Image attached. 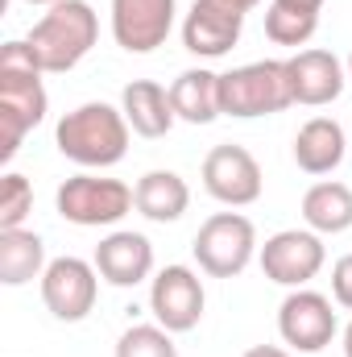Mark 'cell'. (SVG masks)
<instances>
[{"mask_svg": "<svg viewBox=\"0 0 352 357\" xmlns=\"http://www.w3.org/2000/svg\"><path fill=\"white\" fill-rule=\"evenodd\" d=\"M319 29V13H303V8H286V4H269L265 8V38L278 46H307Z\"/></svg>", "mask_w": 352, "mask_h": 357, "instance_id": "obj_22", "label": "cell"}, {"mask_svg": "<svg viewBox=\"0 0 352 357\" xmlns=\"http://www.w3.org/2000/svg\"><path fill=\"white\" fill-rule=\"evenodd\" d=\"M286 71H290V88H294V104L303 108H323L332 100H340V91L349 84V71L344 63L332 54V50H298L286 59Z\"/></svg>", "mask_w": 352, "mask_h": 357, "instance_id": "obj_14", "label": "cell"}, {"mask_svg": "<svg viewBox=\"0 0 352 357\" xmlns=\"http://www.w3.org/2000/svg\"><path fill=\"white\" fill-rule=\"evenodd\" d=\"M25 4H46V8H50V4H58V0H25Z\"/></svg>", "mask_w": 352, "mask_h": 357, "instance_id": "obj_29", "label": "cell"}, {"mask_svg": "<svg viewBox=\"0 0 352 357\" xmlns=\"http://www.w3.org/2000/svg\"><path fill=\"white\" fill-rule=\"evenodd\" d=\"M290 104H294V88H290L286 59L245 63V67H232V71L220 75V108H224V116L253 121V116L286 112Z\"/></svg>", "mask_w": 352, "mask_h": 357, "instance_id": "obj_4", "label": "cell"}, {"mask_svg": "<svg viewBox=\"0 0 352 357\" xmlns=\"http://www.w3.org/2000/svg\"><path fill=\"white\" fill-rule=\"evenodd\" d=\"M349 154V137L332 116H311L294 133V162L307 175H332Z\"/></svg>", "mask_w": 352, "mask_h": 357, "instance_id": "obj_17", "label": "cell"}, {"mask_svg": "<svg viewBox=\"0 0 352 357\" xmlns=\"http://www.w3.org/2000/svg\"><path fill=\"white\" fill-rule=\"evenodd\" d=\"M245 13L241 0H195L182 17V46L195 59H224L241 42Z\"/></svg>", "mask_w": 352, "mask_h": 357, "instance_id": "obj_12", "label": "cell"}, {"mask_svg": "<svg viewBox=\"0 0 352 357\" xmlns=\"http://www.w3.org/2000/svg\"><path fill=\"white\" fill-rule=\"evenodd\" d=\"M112 357H178L175 333H166L158 320L154 324H133V328L120 333Z\"/></svg>", "mask_w": 352, "mask_h": 357, "instance_id": "obj_23", "label": "cell"}, {"mask_svg": "<svg viewBox=\"0 0 352 357\" xmlns=\"http://www.w3.org/2000/svg\"><path fill=\"white\" fill-rule=\"evenodd\" d=\"M129 133L133 129L120 108H112L104 100H88L58 121L54 146L63 158H71L83 171H108L129 154Z\"/></svg>", "mask_w": 352, "mask_h": 357, "instance_id": "obj_2", "label": "cell"}, {"mask_svg": "<svg viewBox=\"0 0 352 357\" xmlns=\"http://www.w3.org/2000/svg\"><path fill=\"white\" fill-rule=\"evenodd\" d=\"M241 357H294L286 345H253V349H245Z\"/></svg>", "mask_w": 352, "mask_h": 357, "instance_id": "obj_26", "label": "cell"}, {"mask_svg": "<svg viewBox=\"0 0 352 357\" xmlns=\"http://www.w3.org/2000/svg\"><path fill=\"white\" fill-rule=\"evenodd\" d=\"M133 208L154 225H175L191 208V187L178 171H145L133 187Z\"/></svg>", "mask_w": 352, "mask_h": 357, "instance_id": "obj_18", "label": "cell"}, {"mask_svg": "<svg viewBox=\"0 0 352 357\" xmlns=\"http://www.w3.org/2000/svg\"><path fill=\"white\" fill-rule=\"evenodd\" d=\"M120 112H125V121H129V129L137 133V137H166L170 129H175V104H170V88H162V84H154V79H133V84H125L120 91Z\"/></svg>", "mask_w": 352, "mask_h": 357, "instance_id": "obj_16", "label": "cell"}, {"mask_svg": "<svg viewBox=\"0 0 352 357\" xmlns=\"http://www.w3.org/2000/svg\"><path fill=\"white\" fill-rule=\"evenodd\" d=\"M38 282H42V303H46V312H50L54 320H63V324L88 320L91 307H95V295H99V270H95V262H83V258H75V254L54 258Z\"/></svg>", "mask_w": 352, "mask_h": 357, "instance_id": "obj_9", "label": "cell"}, {"mask_svg": "<svg viewBox=\"0 0 352 357\" xmlns=\"http://www.w3.org/2000/svg\"><path fill=\"white\" fill-rule=\"evenodd\" d=\"M42 63L25 38L0 46V162H13L25 133L46 121L50 96L42 84Z\"/></svg>", "mask_w": 352, "mask_h": 357, "instance_id": "obj_1", "label": "cell"}, {"mask_svg": "<svg viewBox=\"0 0 352 357\" xmlns=\"http://www.w3.org/2000/svg\"><path fill=\"white\" fill-rule=\"evenodd\" d=\"M344 357H352V324L344 328Z\"/></svg>", "mask_w": 352, "mask_h": 357, "instance_id": "obj_28", "label": "cell"}, {"mask_svg": "<svg viewBox=\"0 0 352 357\" xmlns=\"http://www.w3.org/2000/svg\"><path fill=\"white\" fill-rule=\"evenodd\" d=\"M257 262L269 282L298 291L328 266V245L311 229H282V233L265 237V245L257 250Z\"/></svg>", "mask_w": 352, "mask_h": 357, "instance_id": "obj_8", "label": "cell"}, {"mask_svg": "<svg viewBox=\"0 0 352 357\" xmlns=\"http://www.w3.org/2000/svg\"><path fill=\"white\" fill-rule=\"evenodd\" d=\"M46 241L33 229H0V282L25 287L46 274Z\"/></svg>", "mask_w": 352, "mask_h": 357, "instance_id": "obj_21", "label": "cell"}, {"mask_svg": "<svg viewBox=\"0 0 352 357\" xmlns=\"http://www.w3.org/2000/svg\"><path fill=\"white\" fill-rule=\"evenodd\" d=\"M170 104L175 116L186 125H211L216 116H224L220 108V75L207 67H186L170 84Z\"/></svg>", "mask_w": 352, "mask_h": 357, "instance_id": "obj_19", "label": "cell"}, {"mask_svg": "<svg viewBox=\"0 0 352 357\" xmlns=\"http://www.w3.org/2000/svg\"><path fill=\"white\" fill-rule=\"evenodd\" d=\"M191 250L207 278H237L249 270L262 245H257V229L245 212H216L199 225Z\"/></svg>", "mask_w": 352, "mask_h": 357, "instance_id": "obj_5", "label": "cell"}, {"mask_svg": "<svg viewBox=\"0 0 352 357\" xmlns=\"http://www.w3.org/2000/svg\"><path fill=\"white\" fill-rule=\"evenodd\" d=\"M95 38H99V17L88 0H58L33 21L25 42L33 46L46 75H67L91 54Z\"/></svg>", "mask_w": 352, "mask_h": 357, "instance_id": "obj_3", "label": "cell"}, {"mask_svg": "<svg viewBox=\"0 0 352 357\" xmlns=\"http://www.w3.org/2000/svg\"><path fill=\"white\" fill-rule=\"evenodd\" d=\"M241 4H245V8H257V4H262V0H241Z\"/></svg>", "mask_w": 352, "mask_h": 357, "instance_id": "obj_30", "label": "cell"}, {"mask_svg": "<svg viewBox=\"0 0 352 357\" xmlns=\"http://www.w3.org/2000/svg\"><path fill=\"white\" fill-rule=\"evenodd\" d=\"M178 0H112V38L129 54H154L175 29Z\"/></svg>", "mask_w": 352, "mask_h": 357, "instance_id": "obj_13", "label": "cell"}, {"mask_svg": "<svg viewBox=\"0 0 352 357\" xmlns=\"http://www.w3.org/2000/svg\"><path fill=\"white\" fill-rule=\"evenodd\" d=\"M273 4H286V8H303V13H319L323 0H273Z\"/></svg>", "mask_w": 352, "mask_h": 357, "instance_id": "obj_27", "label": "cell"}, {"mask_svg": "<svg viewBox=\"0 0 352 357\" xmlns=\"http://www.w3.org/2000/svg\"><path fill=\"white\" fill-rule=\"evenodd\" d=\"M340 333V320H336V307L328 295L311 291V287H298L282 299L278 307V337L290 354H319L332 345V337Z\"/></svg>", "mask_w": 352, "mask_h": 357, "instance_id": "obj_7", "label": "cell"}, {"mask_svg": "<svg viewBox=\"0 0 352 357\" xmlns=\"http://www.w3.org/2000/svg\"><path fill=\"white\" fill-rule=\"evenodd\" d=\"M203 307H207V291H203V278L191 266L175 262V266H162L150 278V312L166 333L178 337V333L199 328Z\"/></svg>", "mask_w": 352, "mask_h": 357, "instance_id": "obj_11", "label": "cell"}, {"mask_svg": "<svg viewBox=\"0 0 352 357\" xmlns=\"http://www.w3.org/2000/svg\"><path fill=\"white\" fill-rule=\"evenodd\" d=\"M54 208H58L63 220H71L79 229H108V225H116L133 212V187L120 183V178L83 171V175H71L58 187Z\"/></svg>", "mask_w": 352, "mask_h": 357, "instance_id": "obj_6", "label": "cell"}, {"mask_svg": "<svg viewBox=\"0 0 352 357\" xmlns=\"http://www.w3.org/2000/svg\"><path fill=\"white\" fill-rule=\"evenodd\" d=\"M303 220H307V229L319 233V237L349 233L352 229V187L340 183V178L311 183L307 195H303Z\"/></svg>", "mask_w": 352, "mask_h": 357, "instance_id": "obj_20", "label": "cell"}, {"mask_svg": "<svg viewBox=\"0 0 352 357\" xmlns=\"http://www.w3.org/2000/svg\"><path fill=\"white\" fill-rule=\"evenodd\" d=\"M91 262H95V270H99L104 282L129 291V287H137V282H145V278L154 274V245H150L145 233L116 229V233H108V237L95 245V258H91Z\"/></svg>", "mask_w": 352, "mask_h": 357, "instance_id": "obj_15", "label": "cell"}, {"mask_svg": "<svg viewBox=\"0 0 352 357\" xmlns=\"http://www.w3.org/2000/svg\"><path fill=\"white\" fill-rule=\"evenodd\" d=\"M29 212H33V183L8 171L0 183V229H21Z\"/></svg>", "mask_w": 352, "mask_h": 357, "instance_id": "obj_24", "label": "cell"}, {"mask_svg": "<svg viewBox=\"0 0 352 357\" xmlns=\"http://www.w3.org/2000/svg\"><path fill=\"white\" fill-rule=\"evenodd\" d=\"M203 187L224 208H249V204L262 199V187H265L262 162L237 142L211 146L207 158H203Z\"/></svg>", "mask_w": 352, "mask_h": 357, "instance_id": "obj_10", "label": "cell"}, {"mask_svg": "<svg viewBox=\"0 0 352 357\" xmlns=\"http://www.w3.org/2000/svg\"><path fill=\"white\" fill-rule=\"evenodd\" d=\"M332 299H336L344 312H352V254H344V258L332 266Z\"/></svg>", "mask_w": 352, "mask_h": 357, "instance_id": "obj_25", "label": "cell"}, {"mask_svg": "<svg viewBox=\"0 0 352 357\" xmlns=\"http://www.w3.org/2000/svg\"><path fill=\"white\" fill-rule=\"evenodd\" d=\"M344 71H349V84H352V54H349V67H344Z\"/></svg>", "mask_w": 352, "mask_h": 357, "instance_id": "obj_31", "label": "cell"}]
</instances>
